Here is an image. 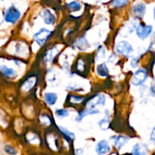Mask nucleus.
<instances>
[{"label": "nucleus", "instance_id": "nucleus-1", "mask_svg": "<svg viewBox=\"0 0 155 155\" xmlns=\"http://www.w3.org/2000/svg\"><path fill=\"white\" fill-rule=\"evenodd\" d=\"M20 17L21 12H19V10L17 8H15V7L14 6V5L10 6L9 8L6 10V12H5V21L8 22V23H15L17 21H18Z\"/></svg>", "mask_w": 155, "mask_h": 155}, {"label": "nucleus", "instance_id": "nucleus-2", "mask_svg": "<svg viewBox=\"0 0 155 155\" xmlns=\"http://www.w3.org/2000/svg\"><path fill=\"white\" fill-rule=\"evenodd\" d=\"M115 49H116V53L126 56H130L134 51L132 46L129 43L126 42V41L119 42L118 44H116V48Z\"/></svg>", "mask_w": 155, "mask_h": 155}, {"label": "nucleus", "instance_id": "nucleus-3", "mask_svg": "<svg viewBox=\"0 0 155 155\" xmlns=\"http://www.w3.org/2000/svg\"><path fill=\"white\" fill-rule=\"evenodd\" d=\"M52 32L46 28H42L38 32L36 33L34 36V41H36L39 46H43L47 41L49 39V37L51 36Z\"/></svg>", "mask_w": 155, "mask_h": 155}, {"label": "nucleus", "instance_id": "nucleus-4", "mask_svg": "<svg viewBox=\"0 0 155 155\" xmlns=\"http://www.w3.org/2000/svg\"><path fill=\"white\" fill-rule=\"evenodd\" d=\"M152 28L151 25H143V24H139L137 25L135 31H136V34L141 40H145L146 38L150 36L151 34Z\"/></svg>", "mask_w": 155, "mask_h": 155}, {"label": "nucleus", "instance_id": "nucleus-5", "mask_svg": "<svg viewBox=\"0 0 155 155\" xmlns=\"http://www.w3.org/2000/svg\"><path fill=\"white\" fill-rule=\"evenodd\" d=\"M147 78V73L144 69H138L134 73L131 83L135 86H138L142 84L146 81Z\"/></svg>", "mask_w": 155, "mask_h": 155}, {"label": "nucleus", "instance_id": "nucleus-6", "mask_svg": "<svg viewBox=\"0 0 155 155\" xmlns=\"http://www.w3.org/2000/svg\"><path fill=\"white\" fill-rule=\"evenodd\" d=\"M132 14L135 17L142 18L146 12V5L143 2H138L132 6Z\"/></svg>", "mask_w": 155, "mask_h": 155}, {"label": "nucleus", "instance_id": "nucleus-7", "mask_svg": "<svg viewBox=\"0 0 155 155\" xmlns=\"http://www.w3.org/2000/svg\"><path fill=\"white\" fill-rule=\"evenodd\" d=\"M110 147L108 141L106 140H102L99 141L96 146V152L98 155H104L110 152Z\"/></svg>", "mask_w": 155, "mask_h": 155}, {"label": "nucleus", "instance_id": "nucleus-8", "mask_svg": "<svg viewBox=\"0 0 155 155\" xmlns=\"http://www.w3.org/2000/svg\"><path fill=\"white\" fill-rule=\"evenodd\" d=\"M105 97L104 95H96V96L93 97L91 99H90L87 104L88 107L94 108L96 106L98 105L104 106L105 104Z\"/></svg>", "mask_w": 155, "mask_h": 155}, {"label": "nucleus", "instance_id": "nucleus-9", "mask_svg": "<svg viewBox=\"0 0 155 155\" xmlns=\"http://www.w3.org/2000/svg\"><path fill=\"white\" fill-rule=\"evenodd\" d=\"M112 139L113 140V143H114V145L116 146V147L117 149H121L126 143L129 141V138L126 136H123V135H118V136L113 137Z\"/></svg>", "mask_w": 155, "mask_h": 155}, {"label": "nucleus", "instance_id": "nucleus-10", "mask_svg": "<svg viewBox=\"0 0 155 155\" xmlns=\"http://www.w3.org/2000/svg\"><path fill=\"white\" fill-rule=\"evenodd\" d=\"M97 113H99V110H96V109L94 108H91V107H88V108L85 109V110L80 112V113L78 114L76 120L80 122L83 118H84V116H87V115H94V114H97Z\"/></svg>", "mask_w": 155, "mask_h": 155}, {"label": "nucleus", "instance_id": "nucleus-11", "mask_svg": "<svg viewBox=\"0 0 155 155\" xmlns=\"http://www.w3.org/2000/svg\"><path fill=\"white\" fill-rule=\"evenodd\" d=\"M137 27V22L135 20L130 21L129 22L126 23L125 28H123L122 29L121 34H124L123 36H128V34L132 33V31H134V29H135Z\"/></svg>", "mask_w": 155, "mask_h": 155}, {"label": "nucleus", "instance_id": "nucleus-12", "mask_svg": "<svg viewBox=\"0 0 155 155\" xmlns=\"http://www.w3.org/2000/svg\"><path fill=\"white\" fill-rule=\"evenodd\" d=\"M43 19H44L45 24L49 25H53L55 22V16L50 12V10L45 9L43 11L42 14H41Z\"/></svg>", "mask_w": 155, "mask_h": 155}, {"label": "nucleus", "instance_id": "nucleus-13", "mask_svg": "<svg viewBox=\"0 0 155 155\" xmlns=\"http://www.w3.org/2000/svg\"><path fill=\"white\" fill-rule=\"evenodd\" d=\"M0 71L5 76L7 77H14L16 75V71L13 68H8L6 65H1L0 66Z\"/></svg>", "mask_w": 155, "mask_h": 155}, {"label": "nucleus", "instance_id": "nucleus-14", "mask_svg": "<svg viewBox=\"0 0 155 155\" xmlns=\"http://www.w3.org/2000/svg\"><path fill=\"white\" fill-rule=\"evenodd\" d=\"M44 97H45V101L49 105H54L58 98L57 95L56 94L51 93V92H49V93L46 94Z\"/></svg>", "mask_w": 155, "mask_h": 155}, {"label": "nucleus", "instance_id": "nucleus-15", "mask_svg": "<svg viewBox=\"0 0 155 155\" xmlns=\"http://www.w3.org/2000/svg\"><path fill=\"white\" fill-rule=\"evenodd\" d=\"M36 81H37V78H36L35 77L29 78H28V79L27 80L25 83H24L22 87H23L24 90L26 91H30L33 87H34V84H35V83H36Z\"/></svg>", "mask_w": 155, "mask_h": 155}, {"label": "nucleus", "instance_id": "nucleus-16", "mask_svg": "<svg viewBox=\"0 0 155 155\" xmlns=\"http://www.w3.org/2000/svg\"><path fill=\"white\" fill-rule=\"evenodd\" d=\"M97 72L101 77H107L109 74V69L105 64H100L97 67Z\"/></svg>", "mask_w": 155, "mask_h": 155}, {"label": "nucleus", "instance_id": "nucleus-17", "mask_svg": "<svg viewBox=\"0 0 155 155\" xmlns=\"http://www.w3.org/2000/svg\"><path fill=\"white\" fill-rule=\"evenodd\" d=\"M110 126V120H109V112L106 110V117L99 122V126L102 130H107Z\"/></svg>", "mask_w": 155, "mask_h": 155}, {"label": "nucleus", "instance_id": "nucleus-18", "mask_svg": "<svg viewBox=\"0 0 155 155\" xmlns=\"http://www.w3.org/2000/svg\"><path fill=\"white\" fill-rule=\"evenodd\" d=\"M132 155H145V150H144V146H141L139 144H135L132 149Z\"/></svg>", "mask_w": 155, "mask_h": 155}, {"label": "nucleus", "instance_id": "nucleus-19", "mask_svg": "<svg viewBox=\"0 0 155 155\" xmlns=\"http://www.w3.org/2000/svg\"><path fill=\"white\" fill-rule=\"evenodd\" d=\"M75 46L77 47V48L80 49V50H84V49L87 48V47L88 46V42L86 40V38L84 37H81V38L78 40V41H76Z\"/></svg>", "mask_w": 155, "mask_h": 155}, {"label": "nucleus", "instance_id": "nucleus-20", "mask_svg": "<svg viewBox=\"0 0 155 155\" xmlns=\"http://www.w3.org/2000/svg\"><path fill=\"white\" fill-rule=\"evenodd\" d=\"M58 129H59V130L60 131V132H62V133L63 134L66 138H70V139H74V134H73L71 132H70V131H68L66 128H64L62 127V126H58Z\"/></svg>", "mask_w": 155, "mask_h": 155}, {"label": "nucleus", "instance_id": "nucleus-21", "mask_svg": "<svg viewBox=\"0 0 155 155\" xmlns=\"http://www.w3.org/2000/svg\"><path fill=\"white\" fill-rule=\"evenodd\" d=\"M56 52H57V50H56V49H51V50H48V51L47 52V53H46L45 55V58H44V59H45V62H50V61H52V59L54 58V56H56Z\"/></svg>", "mask_w": 155, "mask_h": 155}, {"label": "nucleus", "instance_id": "nucleus-22", "mask_svg": "<svg viewBox=\"0 0 155 155\" xmlns=\"http://www.w3.org/2000/svg\"><path fill=\"white\" fill-rule=\"evenodd\" d=\"M67 6H68V8H69L70 10H71V11H74V12L78 11V10L81 8V4H80L79 2H75V1H73V2L68 3V5H67Z\"/></svg>", "mask_w": 155, "mask_h": 155}, {"label": "nucleus", "instance_id": "nucleus-23", "mask_svg": "<svg viewBox=\"0 0 155 155\" xmlns=\"http://www.w3.org/2000/svg\"><path fill=\"white\" fill-rule=\"evenodd\" d=\"M68 111L67 110H64V109H59V110H56V114L58 117L59 118H64L68 116Z\"/></svg>", "mask_w": 155, "mask_h": 155}, {"label": "nucleus", "instance_id": "nucleus-24", "mask_svg": "<svg viewBox=\"0 0 155 155\" xmlns=\"http://www.w3.org/2000/svg\"><path fill=\"white\" fill-rule=\"evenodd\" d=\"M129 0H113V5L116 7L125 6L129 2Z\"/></svg>", "mask_w": 155, "mask_h": 155}, {"label": "nucleus", "instance_id": "nucleus-25", "mask_svg": "<svg viewBox=\"0 0 155 155\" xmlns=\"http://www.w3.org/2000/svg\"><path fill=\"white\" fill-rule=\"evenodd\" d=\"M41 122L45 126H49L51 123V120L47 115H43L41 117Z\"/></svg>", "mask_w": 155, "mask_h": 155}, {"label": "nucleus", "instance_id": "nucleus-26", "mask_svg": "<svg viewBox=\"0 0 155 155\" xmlns=\"http://www.w3.org/2000/svg\"><path fill=\"white\" fill-rule=\"evenodd\" d=\"M5 150L7 152V153H9V154H12V155H15V154H16V153H17V151H16L15 149L9 145L5 146Z\"/></svg>", "mask_w": 155, "mask_h": 155}, {"label": "nucleus", "instance_id": "nucleus-27", "mask_svg": "<svg viewBox=\"0 0 155 155\" xmlns=\"http://www.w3.org/2000/svg\"><path fill=\"white\" fill-rule=\"evenodd\" d=\"M105 56V50L103 47H101L98 50L97 53V60H100L101 59H103Z\"/></svg>", "mask_w": 155, "mask_h": 155}, {"label": "nucleus", "instance_id": "nucleus-28", "mask_svg": "<svg viewBox=\"0 0 155 155\" xmlns=\"http://www.w3.org/2000/svg\"><path fill=\"white\" fill-rule=\"evenodd\" d=\"M70 99H71V103H74V104H76V103L81 102V101L83 99V97H78V96H74V95H72V96L70 97Z\"/></svg>", "mask_w": 155, "mask_h": 155}, {"label": "nucleus", "instance_id": "nucleus-29", "mask_svg": "<svg viewBox=\"0 0 155 155\" xmlns=\"http://www.w3.org/2000/svg\"><path fill=\"white\" fill-rule=\"evenodd\" d=\"M150 139L152 141H153V142H155V126L153 128L151 132H150Z\"/></svg>", "mask_w": 155, "mask_h": 155}, {"label": "nucleus", "instance_id": "nucleus-30", "mask_svg": "<svg viewBox=\"0 0 155 155\" xmlns=\"http://www.w3.org/2000/svg\"><path fill=\"white\" fill-rule=\"evenodd\" d=\"M150 92L152 94V96H153L155 97V83H152L151 85H150Z\"/></svg>", "mask_w": 155, "mask_h": 155}, {"label": "nucleus", "instance_id": "nucleus-31", "mask_svg": "<svg viewBox=\"0 0 155 155\" xmlns=\"http://www.w3.org/2000/svg\"><path fill=\"white\" fill-rule=\"evenodd\" d=\"M150 48L152 49V50H155V34H153V37H152V41L151 43H150Z\"/></svg>", "mask_w": 155, "mask_h": 155}, {"label": "nucleus", "instance_id": "nucleus-32", "mask_svg": "<svg viewBox=\"0 0 155 155\" xmlns=\"http://www.w3.org/2000/svg\"><path fill=\"white\" fill-rule=\"evenodd\" d=\"M131 65L133 68H135L137 67V65H138V59H133L131 62Z\"/></svg>", "mask_w": 155, "mask_h": 155}, {"label": "nucleus", "instance_id": "nucleus-33", "mask_svg": "<svg viewBox=\"0 0 155 155\" xmlns=\"http://www.w3.org/2000/svg\"><path fill=\"white\" fill-rule=\"evenodd\" d=\"M153 18H154V20H155V7L153 8Z\"/></svg>", "mask_w": 155, "mask_h": 155}, {"label": "nucleus", "instance_id": "nucleus-34", "mask_svg": "<svg viewBox=\"0 0 155 155\" xmlns=\"http://www.w3.org/2000/svg\"><path fill=\"white\" fill-rule=\"evenodd\" d=\"M112 155H116V154H112Z\"/></svg>", "mask_w": 155, "mask_h": 155}]
</instances>
